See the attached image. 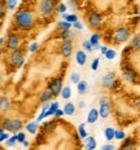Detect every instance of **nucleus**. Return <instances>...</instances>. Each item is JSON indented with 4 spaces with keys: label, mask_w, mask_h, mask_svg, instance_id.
I'll use <instances>...</instances> for the list:
<instances>
[{
    "label": "nucleus",
    "mask_w": 140,
    "mask_h": 150,
    "mask_svg": "<svg viewBox=\"0 0 140 150\" xmlns=\"http://www.w3.org/2000/svg\"><path fill=\"white\" fill-rule=\"evenodd\" d=\"M57 109H58V102H52L51 108H49L45 112V117H52V115H55V112L57 111Z\"/></svg>",
    "instance_id": "obj_19"
},
{
    "label": "nucleus",
    "mask_w": 140,
    "mask_h": 150,
    "mask_svg": "<svg viewBox=\"0 0 140 150\" xmlns=\"http://www.w3.org/2000/svg\"><path fill=\"white\" fill-rule=\"evenodd\" d=\"M73 26L71 25V22H69V21H65V22H58V27L62 30H70V27Z\"/></svg>",
    "instance_id": "obj_29"
},
{
    "label": "nucleus",
    "mask_w": 140,
    "mask_h": 150,
    "mask_svg": "<svg viewBox=\"0 0 140 150\" xmlns=\"http://www.w3.org/2000/svg\"><path fill=\"white\" fill-rule=\"evenodd\" d=\"M5 16V11H4V7L1 5V17H4Z\"/></svg>",
    "instance_id": "obj_47"
},
{
    "label": "nucleus",
    "mask_w": 140,
    "mask_h": 150,
    "mask_svg": "<svg viewBox=\"0 0 140 150\" xmlns=\"http://www.w3.org/2000/svg\"><path fill=\"white\" fill-rule=\"evenodd\" d=\"M71 52H73V47H71V43H70V42H65L64 44L61 45V53H62V56H64L65 58H68V57H70Z\"/></svg>",
    "instance_id": "obj_11"
},
{
    "label": "nucleus",
    "mask_w": 140,
    "mask_h": 150,
    "mask_svg": "<svg viewBox=\"0 0 140 150\" xmlns=\"http://www.w3.org/2000/svg\"><path fill=\"white\" fill-rule=\"evenodd\" d=\"M17 139H18V142H23L25 141V133H22V132L17 133Z\"/></svg>",
    "instance_id": "obj_38"
},
{
    "label": "nucleus",
    "mask_w": 140,
    "mask_h": 150,
    "mask_svg": "<svg viewBox=\"0 0 140 150\" xmlns=\"http://www.w3.org/2000/svg\"><path fill=\"white\" fill-rule=\"evenodd\" d=\"M38 123L39 122H31V123H29L26 126V129L29 131V132L31 133V135H34V133H36V129H38Z\"/></svg>",
    "instance_id": "obj_21"
},
{
    "label": "nucleus",
    "mask_w": 140,
    "mask_h": 150,
    "mask_svg": "<svg viewBox=\"0 0 140 150\" xmlns=\"http://www.w3.org/2000/svg\"><path fill=\"white\" fill-rule=\"evenodd\" d=\"M101 84H102V87H105V88H113L114 84H116V76H114V74L113 73L107 74L104 78H102Z\"/></svg>",
    "instance_id": "obj_8"
},
{
    "label": "nucleus",
    "mask_w": 140,
    "mask_h": 150,
    "mask_svg": "<svg viewBox=\"0 0 140 150\" xmlns=\"http://www.w3.org/2000/svg\"><path fill=\"white\" fill-rule=\"evenodd\" d=\"M18 44H20V40H18L17 35H9L8 40H7V48L12 49V51H16L17 49Z\"/></svg>",
    "instance_id": "obj_9"
},
{
    "label": "nucleus",
    "mask_w": 140,
    "mask_h": 150,
    "mask_svg": "<svg viewBox=\"0 0 140 150\" xmlns=\"http://www.w3.org/2000/svg\"><path fill=\"white\" fill-rule=\"evenodd\" d=\"M62 114H65V111H64V110H60V109H57V111L55 112V115H56V117H61Z\"/></svg>",
    "instance_id": "obj_44"
},
{
    "label": "nucleus",
    "mask_w": 140,
    "mask_h": 150,
    "mask_svg": "<svg viewBox=\"0 0 140 150\" xmlns=\"http://www.w3.org/2000/svg\"><path fill=\"white\" fill-rule=\"evenodd\" d=\"M14 21L21 29H30L34 23V18L31 16L30 12L27 11H21L16 14L14 17Z\"/></svg>",
    "instance_id": "obj_1"
},
{
    "label": "nucleus",
    "mask_w": 140,
    "mask_h": 150,
    "mask_svg": "<svg viewBox=\"0 0 140 150\" xmlns=\"http://www.w3.org/2000/svg\"><path fill=\"white\" fill-rule=\"evenodd\" d=\"M132 105H134V106H135V108H136V109H140V98H135V100H134Z\"/></svg>",
    "instance_id": "obj_41"
},
{
    "label": "nucleus",
    "mask_w": 140,
    "mask_h": 150,
    "mask_svg": "<svg viewBox=\"0 0 140 150\" xmlns=\"http://www.w3.org/2000/svg\"><path fill=\"white\" fill-rule=\"evenodd\" d=\"M100 51H101L102 54H105V53L108 52V48H107V47H101V48H100Z\"/></svg>",
    "instance_id": "obj_45"
},
{
    "label": "nucleus",
    "mask_w": 140,
    "mask_h": 150,
    "mask_svg": "<svg viewBox=\"0 0 140 150\" xmlns=\"http://www.w3.org/2000/svg\"><path fill=\"white\" fill-rule=\"evenodd\" d=\"M75 60H77V62L80 65V66H83V65L86 64V61H87V54H86V52L78 51V52L75 53Z\"/></svg>",
    "instance_id": "obj_13"
},
{
    "label": "nucleus",
    "mask_w": 140,
    "mask_h": 150,
    "mask_svg": "<svg viewBox=\"0 0 140 150\" xmlns=\"http://www.w3.org/2000/svg\"><path fill=\"white\" fill-rule=\"evenodd\" d=\"M85 127H86L85 123H80L79 124V128H78V129H79V136L82 137V139H86V137H87V133H86Z\"/></svg>",
    "instance_id": "obj_31"
},
{
    "label": "nucleus",
    "mask_w": 140,
    "mask_h": 150,
    "mask_svg": "<svg viewBox=\"0 0 140 150\" xmlns=\"http://www.w3.org/2000/svg\"><path fill=\"white\" fill-rule=\"evenodd\" d=\"M62 39H64L65 42H71V40L74 39V34L71 33L70 30H64V33H62Z\"/></svg>",
    "instance_id": "obj_24"
},
{
    "label": "nucleus",
    "mask_w": 140,
    "mask_h": 150,
    "mask_svg": "<svg viewBox=\"0 0 140 150\" xmlns=\"http://www.w3.org/2000/svg\"><path fill=\"white\" fill-rule=\"evenodd\" d=\"M65 11H66V5H65V4H60V7H58V12L64 13Z\"/></svg>",
    "instance_id": "obj_43"
},
{
    "label": "nucleus",
    "mask_w": 140,
    "mask_h": 150,
    "mask_svg": "<svg viewBox=\"0 0 140 150\" xmlns=\"http://www.w3.org/2000/svg\"><path fill=\"white\" fill-rule=\"evenodd\" d=\"M9 139V135L7 132H5V129L1 127V129H0V141L1 142H4V141H7V140Z\"/></svg>",
    "instance_id": "obj_32"
},
{
    "label": "nucleus",
    "mask_w": 140,
    "mask_h": 150,
    "mask_svg": "<svg viewBox=\"0 0 140 150\" xmlns=\"http://www.w3.org/2000/svg\"><path fill=\"white\" fill-rule=\"evenodd\" d=\"M100 117L101 118H108L110 114V102H109L108 97L100 98Z\"/></svg>",
    "instance_id": "obj_4"
},
{
    "label": "nucleus",
    "mask_w": 140,
    "mask_h": 150,
    "mask_svg": "<svg viewBox=\"0 0 140 150\" xmlns=\"http://www.w3.org/2000/svg\"><path fill=\"white\" fill-rule=\"evenodd\" d=\"M130 36V33L127 29H124V27H118L116 30V33H114V38H116V40L118 43H123L126 42L127 39H129Z\"/></svg>",
    "instance_id": "obj_6"
},
{
    "label": "nucleus",
    "mask_w": 140,
    "mask_h": 150,
    "mask_svg": "<svg viewBox=\"0 0 140 150\" xmlns=\"http://www.w3.org/2000/svg\"><path fill=\"white\" fill-rule=\"evenodd\" d=\"M83 48L88 52H92L93 49H95V47H93V44L90 42V40H85V42H83Z\"/></svg>",
    "instance_id": "obj_27"
},
{
    "label": "nucleus",
    "mask_w": 140,
    "mask_h": 150,
    "mask_svg": "<svg viewBox=\"0 0 140 150\" xmlns=\"http://www.w3.org/2000/svg\"><path fill=\"white\" fill-rule=\"evenodd\" d=\"M17 1L18 0H7V5L9 11H13V9L17 7Z\"/></svg>",
    "instance_id": "obj_34"
},
{
    "label": "nucleus",
    "mask_w": 140,
    "mask_h": 150,
    "mask_svg": "<svg viewBox=\"0 0 140 150\" xmlns=\"http://www.w3.org/2000/svg\"><path fill=\"white\" fill-rule=\"evenodd\" d=\"M1 127L7 131H11V132H17V131L21 129V127H22V122L20 119H9V118H5V119L3 120Z\"/></svg>",
    "instance_id": "obj_2"
},
{
    "label": "nucleus",
    "mask_w": 140,
    "mask_h": 150,
    "mask_svg": "<svg viewBox=\"0 0 140 150\" xmlns=\"http://www.w3.org/2000/svg\"><path fill=\"white\" fill-rule=\"evenodd\" d=\"M61 97L64 100H69L71 97V88H70V87H64V88H62Z\"/></svg>",
    "instance_id": "obj_22"
},
{
    "label": "nucleus",
    "mask_w": 140,
    "mask_h": 150,
    "mask_svg": "<svg viewBox=\"0 0 140 150\" xmlns=\"http://www.w3.org/2000/svg\"><path fill=\"white\" fill-rule=\"evenodd\" d=\"M90 42L93 44L95 49H100L101 48V47H99V42H100V35H99V34H93V35L91 36V39H90Z\"/></svg>",
    "instance_id": "obj_23"
},
{
    "label": "nucleus",
    "mask_w": 140,
    "mask_h": 150,
    "mask_svg": "<svg viewBox=\"0 0 140 150\" xmlns=\"http://www.w3.org/2000/svg\"><path fill=\"white\" fill-rule=\"evenodd\" d=\"M116 139L117 140H123L124 139V132L123 131H116Z\"/></svg>",
    "instance_id": "obj_37"
},
{
    "label": "nucleus",
    "mask_w": 140,
    "mask_h": 150,
    "mask_svg": "<svg viewBox=\"0 0 140 150\" xmlns=\"http://www.w3.org/2000/svg\"><path fill=\"white\" fill-rule=\"evenodd\" d=\"M99 64H100V60H99V58H95V60H93V62H92V65H91V69H92V70H97Z\"/></svg>",
    "instance_id": "obj_36"
},
{
    "label": "nucleus",
    "mask_w": 140,
    "mask_h": 150,
    "mask_svg": "<svg viewBox=\"0 0 140 150\" xmlns=\"http://www.w3.org/2000/svg\"><path fill=\"white\" fill-rule=\"evenodd\" d=\"M86 148L88 149V150H93L96 148V140H95V137H92V136H87L86 137Z\"/></svg>",
    "instance_id": "obj_16"
},
{
    "label": "nucleus",
    "mask_w": 140,
    "mask_h": 150,
    "mask_svg": "<svg viewBox=\"0 0 140 150\" xmlns=\"http://www.w3.org/2000/svg\"><path fill=\"white\" fill-rule=\"evenodd\" d=\"M48 89L52 92V95L53 96H58V93H61L62 91V87H61V79H58V78H56V79L52 80V83L49 84Z\"/></svg>",
    "instance_id": "obj_7"
},
{
    "label": "nucleus",
    "mask_w": 140,
    "mask_h": 150,
    "mask_svg": "<svg viewBox=\"0 0 140 150\" xmlns=\"http://www.w3.org/2000/svg\"><path fill=\"white\" fill-rule=\"evenodd\" d=\"M99 115H100V111L97 110V109H91L88 112V115H87V123H95L96 120L99 119Z\"/></svg>",
    "instance_id": "obj_12"
},
{
    "label": "nucleus",
    "mask_w": 140,
    "mask_h": 150,
    "mask_svg": "<svg viewBox=\"0 0 140 150\" xmlns=\"http://www.w3.org/2000/svg\"><path fill=\"white\" fill-rule=\"evenodd\" d=\"M101 21H102L101 16L97 14V13H91V14L88 16V22H90V25H91V26H93V27L99 26V25L101 23Z\"/></svg>",
    "instance_id": "obj_10"
},
{
    "label": "nucleus",
    "mask_w": 140,
    "mask_h": 150,
    "mask_svg": "<svg viewBox=\"0 0 140 150\" xmlns=\"http://www.w3.org/2000/svg\"><path fill=\"white\" fill-rule=\"evenodd\" d=\"M132 51H138L140 49V35H136L134 39L131 40V44H130Z\"/></svg>",
    "instance_id": "obj_18"
},
{
    "label": "nucleus",
    "mask_w": 140,
    "mask_h": 150,
    "mask_svg": "<svg viewBox=\"0 0 140 150\" xmlns=\"http://www.w3.org/2000/svg\"><path fill=\"white\" fill-rule=\"evenodd\" d=\"M9 100L7 97H1V100H0V109H1V111H5L9 109Z\"/></svg>",
    "instance_id": "obj_25"
},
{
    "label": "nucleus",
    "mask_w": 140,
    "mask_h": 150,
    "mask_svg": "<svg viewBox=\"0 0 140 150\" xmlns=\"http://www.w3.org/2000/svg\"><path fill=\"white\" fill-rule=\"evenodd\" d=\"M0 44H1V45L4 44V38H1V39H0Z\"/></svg>",
    "instance_id": "obj_49"
},
{
    "label": "nucleus",
    "mask_w": 140,
    "mask_h": 150,
    "mask_svg": "<svg viewBox=\"0 0 140 150\" xmlns=\"http://www.w3.org/2000/svg\"><path fill=\"white\" fill-rule=\"evenodd\" d=\"M104 135H105V139H107L108 141H110V140L116 139V129H113V128H110V127L105 128Z\"/></svg>",
    "instance_id": "obj_15"
},
{
    "label": "nucleus",
    "mask_w": 140,
    "mask_h": 150,
    "mask_svg": "<svg viewBox=\"0 0 140 150\" xmlns=\"http://www.w3.org/2000/svg\"><path fill=\"white\" fill-rule=\"evenodd\" d=\"M11 62H12V65L16 67H21L23 65V62H25V58H23V56H22V53H21L20 51H13V53L11 54Z\"/></svg>",
    "instance_id": "obj_5"
},
{
    "label": "nucleus",
    "mask_w": 140,
    "mask_h": 150,
    "mask_svg": "<svg viewBox=\"0 0 140 150\" xmlns=\"http://www.w3.org/2000/svg\"><path fill=\"white\" fill-rule=\"evenodd\" d=\"M62 17H64L66 21L71 22V23H74V22H77V21H78V18H77L75 14H62Z\"/></svg>",
    "instance_id": "obj_28"
},
{
    "label": "nucleus",
    "mask_w": 140,
    "mask_h": 150,
    "mask_svg": "<svg viewBox=\"0 0 140 150\" xmlns=\"http://www.w3.org/2000/svg\"><path fill=\"white\" fill-rule=\"evenodd\" d=\"M36 48H38V43H33L30 47V52H35Z\"/></svg>",
    "instance_id": "obj_42"
},
{
    "label": "nucleus",
    "mask_w": 140,
    "mask_h": 150,
    "mask_svg": "<svg viewBox=\"0 0 140 150\" xmlns=\"http://www.w3.org/2000/svg\"><path fill=\"white\" fill-rule=\"evenodd\" d=\"M116 54H117V52L114 51V49H108V52L105 53V57H107L108 60H113V58L116 57Z\"/></svg>",
    "instance_id": "obj_33"
},
{
    "label": "nucleus",
    "mask_w": 140,
    "mask_h": 150,
    "mask_svg": "<svg viewBox=\"0 0 140 150\" xmlns=\"http://www.w3.org/2000/svg\"><path fill=\"white\" fill-rule=\"evenodd\" d=\"M73 26L75 27V29H78V30H82V29H83V25L80 23L79 21H77V22H74V23H73Z\"/></svg>",
    "instance_id": "obj_39"
},
{
    "label": "nucleus",
    "mask_w": 140,
    "mask_h": 150,
    "mask_svg": "<svg viewBox=\"0 0 140 150\" xmlns=\"http://www.w3.org/2000/svg\"><path fill=\"white\" fill-rule=\"evenodd\" d=\"M70 80H71L73 83L78 84V83L80 82V75L78 74V73H73V74H71V76H70Z\"/></svg>",
    "instance_id": "obj_35"
},
{
    "label": "nucleus",
    "mask_w": 140,
    "mask_h": 150,
    "mask_svg": "<svg viewBox=\"0 0 140 150\" xmlns=\"http://www.w3.org/2000/svg\"><path fill=\"white\" fill-rule=\"evenodd\" d=\"M64 111L66 115H73L75 112V106H74V104H71V102H66L64 106Z\"/></svg>",
    "instance_id": "obj_17"
},
{
    "label": "nucleus",
    "mask_w": 140,
    "mask_h": 150,
    "mask_svg": "<svg viewBox=\"0 0 140 150\" xmlns=\"http://www.w3.org/2000/svg\"><path fill=\"white\" fill-rule=\"evenodd\" d=\"M18 141V139H17V135H14V136H12V137H9V139L7 140V146L8 148H12V146L14 145L16 142Z\"/></svg>",
    "instance_id": "obj_30"
},
{
    "label": "nucleus",
    "mask_w": 140,
    "mask_h": 150,
    "mask_svg": "<svg viewBox=\"0 0 140 150\" xmlns=\"http://www.w3.org/2000/svg\"><path fill=\"white\" fill-rule=\"evenodd\" d=\"M55 9V0H42L40 3V12L44 16H51Z\"/></svg>",
    "instance_id": "obj_3"
},
{
    "label": "nucleus",
    "mask_w": 140,
    "mask_h": 150,
    "mask_svg": "<svg viewBox=\"0 0 140 150\" xmlns=\"http://www.w3.org/2000/svg\"><path fill=\"white\" fill-rule=\"evenodd\" d=\"M52 96H53V95H52V92H51V91H45V92H43V95H42V97H40V101H42V102H47V101H49V100H51L52 98Z\"/></svg>",
    "instance_id": "obj_26"
},
{
    "label": "nucleus",
    "mask_w": 140,
    "mask_h": 150,
    "mask_svg": "<svg viewBox=\"0 0 140 150\" xmlns=\"http://www.w3.org/2000/svg\"><path fill=\"white\" fill-rule=\"evenodd\" d=\"M22 144H23V146H29V145H30V144H29V141H26V140H25V141H23Z\"/></svg>",
    "instance_id": "obj_48"
},
{
    "label": "nucleus",
    "mask_w": 140,
    "mask_h": 150,
    "mask_svg": "<svg viewBox=\"0 0 140 150\" xmlns=\"http://www.w3.org/2000/svg\"><path fill=\"white\" fill-rule=\"evenodd\" d=\"M85 106H86V102L85 101H80L79 102V108H85Z\"/></svg>",
    "instance_id": "obj_46"
},
{
    "label": "nucleus",
    "mask_w": 140,
    "mask_h": 150,
    "mask_svg": "<svg viewBox=\"0 0 140 150\" xmlns=\"http://www.w3.org/2000/svg\"><path fill=\"white\" fill-rule=\"evenodd\" d=\"M78 93L79 95H86L87 92H88V83L85 82V80H80L79 83H78Z\"/></svg>",
    "instance_id": "obj_14"
},
{
    "label": "nucleus",
    "mask_w": 140,
    "mask_h": 150,
    "mask_svg": "<svg viewBox=\"0 0 140 150\" xmlns=\"http://www.w3.org/2000/svg\"><path fill=\"white\" fill-rule=\"evenodd\" d=\"M123 76L126 78L127 80H134L136 78V74H135V71H134L132 69H126L124 73H123Z\"/></svg>",
    "instance_id": "obj_20"
},
{
    "label": "nucleus",
    "mask_w": 140,
    "mask_h": 150,
    "mask_svg": "<svg viewBox=\"0 0 140 150\" xmlns=\"http://www.w3.org/2000/svg\"><path fill=\"white\" fill-rule=\"evenodd\" d=\"M101 149L102 150H114V149H116V146H113V145H110V144H109V145H104Z\"/></svg>",
    "instance_id": "obj_40"
}]
</instances>
